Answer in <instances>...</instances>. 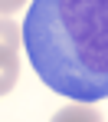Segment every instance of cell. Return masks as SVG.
Listing matches in <instances>:
<instances>
[{"label": "cell", "instance_id": "obj_1", "mask_svg": "<svg viewBox=\"0 0 108 122\" xmlns=\"http://www.w3.org/2000/svg\"><path fill=\"white\" fill-rule=\"evenodd\" d=\"M20 36L52 92L88 106L108 99V0H30Z\"/></svg>", "mask_w": 108, "mask_h": 122}, {"label": "cell", "instance_id": "obj_2", "mask_svg": "<svg viewBox=\"0 0 108 122\" xmlns=\"http://www.w3.org/2000/svg\"><path fill=\"white\" fill-rule=\"evenodd\" d=\"M20 26L13 20H0V96H7L20 76Z\"/></svg>", "mask_w": 108, "mask_h": 122}, {"label": "cell", "instance_id": "obj_3", "mask_svg": "<svg viewBox=\"0 0 108 122\" xmlns=\"http://www.w3.org/2000/svg\"><path fill=\"white\" fill-rule=\"evenodd\" d=\"M52 122H105L102 119V112L95 109V106H88V102H75V106H65L59 109Z\"/></svg>", "mask_w": 108, "mask_h": 122}, {"label": "cell", "instance_id": "obj_4", "mask_svg": "<svg viewBox=\"0 0 108 122\" xmlns=\"http://www.w3.org/2000/svg\"><path fill=\"white\" fill-rule=\"evenodd\" d=\"M23 7H26V0H0V13H3V17H7V13H17Z\"/></svg>", "mask_w": 108, "mask_h": 122}]
</instances>
